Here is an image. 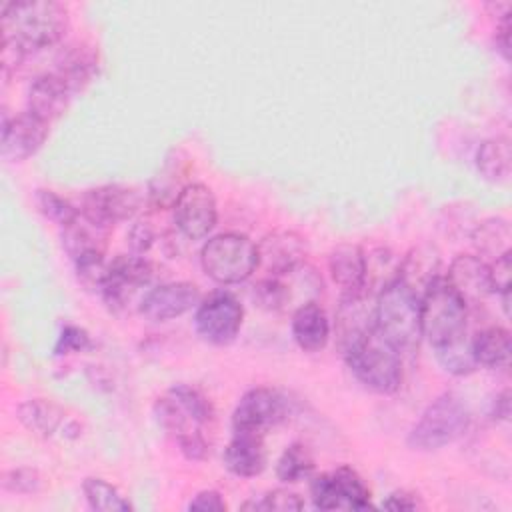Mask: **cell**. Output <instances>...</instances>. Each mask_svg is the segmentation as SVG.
Listing matches in <instances>:
<instances>
[{
	"mask_svg": "<svg viewBox=\"0 0 512 512\" xmlns=\"http://www.w3.org/2000/svg\"><path fill=\"white\" fill-rule=\"evenodd\" d=\"M92 348V338L90 334L74 324H66L60 330V336L54 344V354L56 356H66V354H74V352H84Z\"/></svg>",
	"mask_w": 512,
	"mask_h": 512,
	"instance_id": "cell-37",
	"label": "cell"
},
{
	"mask_svg": "<svg viewBox=\"0 0 512 512\" xmlns=\"http://www.w3.org/2000/svg\"><path fill=\"white\" fill-rule=\"evenodd\" d=\"M154 278V264L140 254H120L108 262L106 280L100 290L102 302L110 312H126L134 302L138 290L150 286Z\"/></svg>",
	"mask_w": 512,
	"mask_h": 512,
	"instance_id": "cell-8",
	"label": "cell"
},
{
	"mask_svg": "<svg viewBox=\"0 0 512 512\" xmlns=\"http://www.w3.org/2000/svg\"><path fill=\"white\" fill-rule=\"evenodd\" d=\"M48 122L30 114L28 110L2 118V158L8 162H24L34 156L48 138Z\"/></svg>",
	"mask_w": 512,
	"mask_h": 512,
	"instance_id": "cell-16",
	"label": "cell"
},
{
	"mask_svg": "<svg viewBox=\"0 0 512 512\" xmlns=\"http://www.w3.org/2000/svg\"><path fill=\"white\" fill-rule=\"evenodd\" d=\"M490 416L494 420H508L510 418V392L504 390L492 400V410Z\"/></svg>",
	"mask_w": 512,
	"mask_h": 512,
	"instance_id": "cell-42",
	"label": "cell"
},
{
	"mask_svg": "<svg viewBox=\"0 0 512 512\" xmlns=\"http://www.w3.org/2000/svg\"><path fill=\"white\" fill-rule=\"evenodd\" d=\"M382 508L394 510V512H412L422 508V502L418 494L408 492V490H394L388 494V498L382 502Z\"/></svg>",
	"mask_w": 512,
	"mask_h": 512,
	"instance_id": "cell-41",
	"label": "cell"
},
{
	"mask_svg": "<svg viewBox=\"0 0 512 512\" xmlns=\"http://www.w3.org/2000/svg\"><path fill=\"white\" fill-rule=\"evenodd\" d=\"M254 300L260 308L264 310H282L286 302L290 300V290L288 284L282 282V278L276 276H266L254 286Z\"/></svg>",
	"mask_w": 512,
	"mask_h": 512,
	"instance_id": "cell-35",
	"label": "cell"
},
{
	"mask_svg": "<svg viewBox=\"0 0 512 512\" xmlns=\"http://www.w3.org/2000/svg\"><path fill=\"white\" fill-rule=\"evenodd\" d=\"M36 206L48 220L60 224V228L74 220L78 214V208H74L66 198L48 188L36 190Z\"/></svg>",
	"mask_w": 512,
	"mask_h": 512,
	"instance_id": "cell-33",
	"label": "cell"
},
{
	"mask_svg": "<svg viewBox=\"0 0 512 512\" xmlns=\"http://www.w3.org/2000/svg\"><path fill=\"white\" fill-rule=\"evenodd\" d=\"M210 398L190 384H174L154 402V418L160 428L174 436L176 444L202 434L204 426L214 422Z\"/></svg>",
	"mask_w": 512,
	"mask_h": 512,
	"instance_id": "cell-5",
	"label": "cell"
},
{
	"mask_svg": "<svg viewBox=\"0 0 512 512\" xmlns=\"http://www.w3.org/2000/svg\"><path fill=\"white\" fill-rule=\"evenodd\" d=\"M310 498L318 510H368L370 490L360 474L350 466H338L332 472L310 480Z\"/></svg>",
	"mask_w": 512,
	"mask_h": 512,
	"instance_id": "cell-9",
	"label": "cell"
},
{
	"mask_svg": "<svg viewBox=\"0 0 512 512\" xmlns=\"http://www.w3.org/2000/svg\"><path fill=\"white\" fill-rule=\"evenodd\" d=\"M476 170L484 180L492 184L506 182L512 170L510 138L496 136L484 140L476 152Z\"/></svg>",
	"mask_w": 512,
	"mask_h": 512,
	"instance_id": "cell-28",
	"label": "cell"
},
{
	"mask_svg": "<svg viewBox=\"0 0 512 512\" xmlns=\"http://www.w3.org/2000/svg\"><path fill=\"white\" fill-rule=\"evenodd\" d=\"M228 472L240 478H254L266 468V446L264 436L252 432H236L222 454Z\"/></svg>",
	"mask_w": 512,
	"mask_h": 512,
	"instance_id": "cell-24",
	"label": "cell"
},
{
	"mask_svg": "<svg viewBox=\"0 0 512 512\" xmlns=\"http://www.w3.org/2000/svg\"><path fill=\"white\" fill-rule=\"evenodd\" d=\"M16 418L26 430L42 438H50L60 430H64V436H70L68 432L80 436L76 422L68 420L64 410L46 398H28L20 402L16 408Z\"/></svg>",
	"mask_w": 512,
	"mask_h": 512,
	"instance_id": "cell-23",
	"label": "cell"
},
{
	"mask_svg": "<svg viewBox=\"0 0 512 512\" xmlns=\"http://www.w3.org/2000/svg\"><path fill=\"white\" fill-rule=\"evenodd\" d=\"M154 240H156V230L148 220H138L128 232V246L132 254L144 256L152 248Z\"/></svg>",
	"mask_w": 512,
	"mask_h": 512,
	"instance_id": "cell-38",
	"label": "cell"
},
{
	"mask_svg": "<svg viewBox=\"0 0 512 512\" xmlns=\"http://www.w3.org/2000/svg\"><path fill=\"white\" fill-rule=\"evenodd\" d=\"M422 338L428 340L434 354L468 340V306L454 292L446 278H438L420 298Z\"/></svg>",
	"mask_w": 512,
	"mask_h": 512,
	"instance_id": "cell-3",
	"label": "cell"
},
{
	"mask_svg": "<svg viewBox=\"0 0 512 512\" xmlns=\"http://www.w3.org/2000/svg\"><path fill=\"white\" fill-rule=\"evenodd\" d=\"M372 330H376V298L370 300L368 292L342 298L336 312V334L342 352Z\"/></svg>",
	"mask_w": 512,
	"mask_h": 512,
	"instance_id": "cell-21",
	"label": "cell"
},
{
	"mask_svg": "<svg viewBox=\"0 0 512 512\" xmlns=\"http://www.w3.org/2000/svg\"><path fill=\"white\" fill-rule=\"evenodd\" d=\"M376 332L400 354H412L422 342L420 298L398 278L376 294Z\"/></svg>",
	"mask_w": 512,
	"mask_h": 512,
	"instance_id": "cell-2",
	"label": "cell"
},
{
	"mask_svg": "<svg viewBox=\"0 0 512 512\" xmlns=\"http://www.w3.org/2000/svg\"><path fill=\"white\" fill-rule=\"evenodd\" d=\"M142 206V194L134 186L104 184L90 188L82 196L80 212L98 224L112 228L118 222L130 220Z\"/></svg>",
	"mask_w": 512,
	"mask_h": 512,
	"instance_id": "cell-13",
	"label": "cell"
},
{
	"mask_svg": "<svg viewBox=\"0 0 512 512\" xmlns=\"http://www.w3.org/2000/svg\"><path fill=\"white\" fill-rule=\"evenodd\" d=\"M108 234H110V228L98 224L96 220L88 218L84 212L78 210L76 218L70 220L66 226H62L60 240H62L64 252L76 264L86 258L104 256Z\"/></svg>",
	"mask_w": 512,
	"mask_h": 512,
	"instance_id": "cell-22",
	"label": "cell"
},
{
	"mask_svg": "<svg viewBox=\"0 0 512 512\" xmlns=\"http://www.w3.org/2000/svg\"><path fill=\"white\" fill-rule=\"evenodd\" d=\"M2 488L12 494H38L44 490V476L36 468H12L2 474Z\"/></svg>",
	"mask_w": 512,
	"mask_h": 512,
	"instance_id": "cell-34",
	"label": "cell"
},
{
	"mask_svg": "<svg viewBox=\"0 0 512 512\" xmlns=\"http://www.w3.org/2000/svg\"><path fill=\"white\" fill-rule=\"evenodd\" d=\"M396 278L422 298V294L440 278V252L430 244L414 246L402 262H398Z\"/></svg>",
	"mask_w": 512,
	"mask_h": 512,
	"instance_id": "cell-25",
	"label": "cell"
},
{
	"mask_svg": "<svg viewBox=\"0 0 512 512\" xmlns=\"http://www.w3.org/2000/svg\"><path fill=\"white\" fill-rule=\"evenodd\" d=\"M348 368L360 384L378 394H392L402 384V354L376 330L354 342L346 352Z\"/></svg>",
	"mask_w": 512,
	"mask_h": 512,
	"instance_id": "cell-4",
	"label": "cell"
},
{
	"mask_svg": "<svg viewBox=\"0 0 512 512\" xmlns=\"http://www.w3.org/2000/svg\"><path fill=\"white\" fill-rule=\"evenodd\" d=\"M314 470V458L302 442H292L284 448L276 462V476L280 482L296 484L308 478Z\"/></svg>",
	"mask_w": 512,
	"mask_h": 512,
	"instance_id": "cell-32",
	"label": "cell"
},
{
	"mask_svg": "<svg viewBox=\"0 0 512 512\" xmlns=\"http://www.w3.org/2000/svg\"><path fill=\"white\" fill-rule=\"evenodd\" d=\"M242 320L244 308L238 298L226 290H214L196 306L194 328L204 342L226 346L236 340Z\"/></svg>",
	"mask_w": 512,
	"mask_h": 512,
	"instance_id": "cell-10",
	"label": "cell"
},
{
	"mask_svg": "<svg viewBox=\"0 0 512 512\" xmlns=\"http://www.w3.org/2000/svg\"><path fill=\"white\" fill-rule=\"evenodd\" d=\"M328 270L334 284L340 288V296H360L368 292L366 252L358 244H340L328 256Z\"/></svg>",
	"mask_w": 512,
	"mask_h": 512,
	"instance_id": "cell-20",
	"label": "cell"
},
{
	"mask_svg": "<svg viewBox=\"0 0 512 512\" xmlns=\"http://www.w3.org/2000/svg\"><path fill=\"white\" fill-rule=\"evenodd\" d=\"M292 410L290 400L274 388L258 386L248 390L236 404L232 414V430L266 436V432L284 420Z\"/></svg>",
	"mask_w": 512,
	"mask_h": 512,
	"instance_id": "cell-11",
	"label": "cell"
},
{
	"mask_svg": "<svg viewBox=\"0 0 512 512\" xmlns=\"http://www.w3.org/2000/svg\"><path fill=\"white\" fill-rule=\"evenodd\" d=\"M72 96L70 86L54 70H46L32 78L26 92V110L50 124L66 112Z\"/></svg>",
	"mask_w": 512,
	"mask_h": 512,
	"instance_id": "cell-19",
	"label": "cell"
},
{
	"mask_svg": "<svg viewBox=\"0 0 512 512\" xmlns=\"http://www.w3.org/2000/svg\"><path fill=\"white\" fill-rule=\"evenodd\" d=\"M258 250V266H262L268 276L284 278L294 274L306 262V238L294 230H274L266 234Z\"/></svg>",
	"mask_w": 512,
	"mask_h": 512,
	"instance_id": "cell-15",
	"label": "cell"
},
{
	"mask_svg": "<svg viewBox=\"0 0 512 512\" xmlns=\"http://www.w3.org/2000/svg\"><path fill=\"white\" fill-rule=\"evenodd\" d=\"M470 426V410L454 392L432 400L408 434V446L418 452L440 450L456 442Z\"/></svg>",
	"mask_w": 512,
	"mask_h": 512,
	"instance_id": "cell-6",
	"label": "cell"
},
{
	"mask_svg": "<svg viewBox=\"0 0 512 512\" xmlns=\"http://www.w3.org/2000/svg\"><path fill=\"white\" fill-rule=\"evenodd\" d=\"M446 280L466 306L478 304L494 294L490 264L476 254H458L450 262Z\"/></svg>",
	"mask_w": 512,
	"mask_h": 512,
	"instance_id": "cell-17",
	"label": "cell"
},
{
	"mask_svg": "<svg viewBox=\"0 0 512 512\" xmlns=\"http://www.w3.org/2000/svg\"><path fill=\"white\" fill-rule=\"evenodd\" d=\"M2 42L26 56L56 46L68 30V10L54 0H10L0 6Z\"/></svg>",
	"mask_w": 512,
	"mask_h": 512,
	"instance_id": "cell-1",
	"label": "cell"
},
{
	"mask_svg": "<svg viewBox=\"0 0 512 512\" xmlns=\"http://www.w3.org/2000/svg\"><path fill=\"white\" fill-rule=\"evenodd\" d=\"M472 244L478 252L476 256H488L492 260L500 258L506 252H512L510 222L502 216L482 220L472 232Z\"/></svg>",
	"mask_w": 512,
	"mask_h": 512,
	"instance_id": "cell-30",
	"label": "cell"
},
{
	"mask_svg": "<svg viewBox=\"0 0 512 512\" xmlns=\"http://www.w3.org/2000/svg\"><path fill=\"white\" fill-rule=\"evenodd\" d=\"M76 94L84 90L98 72V54L92 46L86 44H70L62 48L56 58V66L52 68Z\"/></svg>",
	"mask_w": 512,
	"mask_h": 512,
	"instance_id": "cell-27",
	"label": "cell"
},
{
	"mask_svg": "<svg viewBox=\"0 0 512 512\" xmlns=\"http://www.w3.org/2000/svg\"><path fill=\"white\" fill-rule=\"evenodd\" d=\"M202 300V294L192 282H164L150 288L138 302V312L150 322H168L174 320Z\"/></svg>",
	"mask_w": 512,
	"mask_h": 512,
	"instance_id": "cell-14",
	"label": "cell"
},
{
	"mask_svg": "<svg viewBox=\"0 0 512 512\" xmlns=\"http://www.w3.org/2000/svg\"><path fill=\"white\" fill-rule=\"evenodd\" d=\"M242 508H252V510H274V512H290V510H300L302 500L298 498L296 492H290L286 488H276L266 492L260 500H252L242 504Z\"/></svg>",
	"mask_w": 512,
	"mask_h": 512,
	"instance_id": "cell-36",
	"label": "cell"
},
{
	"mask_svg": "<svg viewBox=\"0 0 512 512\" xmlns=\"http://www.w3.org/2000/svg\"><path fill=\"white\" fill-rule=\"evenodd\" d=\"M172 216L184 238L200 240L208 236L218 220L214 192L202 182H190L172 206Z\"/></svg>",
	"mask_w": 512,
	"mask_h": 512,
	"instance_id": "cell-12",
	"label": "cell"
},
{
	"mask_svg": "<svg viewBox=\"0 0 512 512\" xmlns=\"http://www.w3.org/2000/svg\"><path fill=\"white\" fill-rule=\"evenodd\" d=\"M470 348L476 366L504 368L510 360V332L500 326H490L470 338Z\"/></svg>",
	"mask_w": 512,
	"mask_h": 512,
	"instance_id": "cell-29",
	"label": "cell"
},
{
	"mask_svg": "<svg viewBox=\"0 0 512 512\" xmlns=\"http://www.w3.org/2000/svg\"><path fill=\"white\" fill-rule=\"evenodd\" d=\"M190 172V162L188 156L184 154V150L180 148H172L162 166L158 168V172L150 178L148 182V204L154 210H168L176 204L178 196L182 194V190L190 184L186 180Z\"/></svg>",
	"mask_w": 512,
	"mask_h": 512,
	"instance_id": "cell-18",
	"label": "cell"
},
{
	"mask_svg": "<svg viewBox=\"0 0 512 512\" xmlns=\"http://www.w3.org/2000/svg\"><path fill=\"white\" fill-rule=\"evenodd\" d=\"M82 492H84L88 506L96 512H128V510H132V504L120 494V490L100 476L84 478Z\"/></svg>",
	"mask_w": 512,
	"mask_h": 512,
	"instance_id": "cell-31",
	"label": "cell"
},
{
	"mask_svg": "<svg viewBox=\"0 0 512 512\" xmlns=\"http://www.w3.org/2000/svg\"><path fill=\"white\" fill-rule=\"evenodd\" d=\"M490 276H492L494 292H498V294L510 292V284H512V252H506L500 258L492 260Z\"/></svg>",
	"mask_w": 512,
	"mask_h": 512,
	"instance_id": "cell-39",
	"label": "cell"
},
{
	"mask_svg": "<svg viewBox=\"0 0 512 512\" xmlns=\"http://www.w3.org/2000/svg\"><path fill=\"white\" fill-rule=\"evenodd\" d=\"M200 264L218 284H240L258 268L256 244L240 232H222L204 242Z\"/></svg>",
	"mask_w": 512,
	"mask_h": 512,
	"instance_id": "cell-7",
	"label": "cell"
},
{
	"mask_svg": "<svg viewBox=\"0 0 512 512\" xmlns=\"http://www.w3.org/2000/svg\"><path fill=\"white\" fill-rule=\"evenodd\" d=\"M188 510L194 512H224L226 502L218 490H200L188 504Z\"/></svg>",
	"mask_w": 512,
	"mask_h": 512,
	"instance_id": "cell-40",
	"label": "cell"
},
{
	"mask_svg": "<svg viewBox=\"0 0 512 512\" xmlns=\"http://www.w3.org/2000/svg\"><path fill=\"white\" fill-rule=\"evenodd\" d=\"M292 338L304 352H320L330 338V320L318 302H304L292 314Z\"/></svg>",
	"mask_w": 512,
	"mask_h": 512,
	"instance_id": "cell-26",
	"label": "cell"
}]
</instances>
